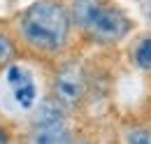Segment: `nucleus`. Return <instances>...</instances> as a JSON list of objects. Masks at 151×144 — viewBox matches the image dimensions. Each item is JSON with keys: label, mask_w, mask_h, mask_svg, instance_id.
<instances>
[{"label": "nucleus", "mask_w": 151, "mask_h": 144, "mask_svg": "<svg viewBox=\"0 0 151 144\" xmlns=\"http://www.w3.org/2000/svg\"><path fill=\"white\" fill-rule=\"evenodd\" d=\"M23 58L56 65L70 54L77 37L68 0H35L12 19Z\"/></svg>", "instance_id": "1"}, {"label": "nucleus", "mask_w": 151, "mask_h": 144, "mask_svg": "<svg viewBox=\"0 0 151 144\" xmlns=\"http://www.w3.org/2000/svg\"><path fill=\"white\" fill-rule=\"evenodd\" d=\"M77 37L95 47H116L135 33L132 17L114 0H68Z\"/></svg>", "instance_id": "2"}, {"label": "nucleus", "mask_w": 151, "mask_h": 144, "mask_svg": "<svg viewBox=\"0 0 151 144\" xmlns=\"http://www.w3.org/2000/svg\"><path fill=\"white\" fill-rule=\"evenodd\" d=\"M42 98L40 77L26 58L0 68V109L5 114L30 119Z\"/></svg>", "instance_id": "3"}, {"label": "nucleus", "mask_w": 151, "mask_h": 144, "mask_svg": "<svg viewBox=\"0 0 151 144\" xmlns=\"http://www.w3.org/2000/svg\"><path fill=\"white\" fill-rule=\"evenodd\" d=\"M88 72L86 68L77 60V58H63L54 65L51 72V84H49V93L56 98L60 105L70 109H77L84 105L86 95H88Z\"/></svg>", "instance_id": "4"}, {"label": "nucleus", "mask_w": 151, "mask_h": 144, "mask_svg": "<svg viewBox=\"0 0 151 144\" xmlns=\"http://www.w3.org/2000/svg\"><path fill=\"white\" fill-rule=\"evenodd\" d=\"M68 114L70 109L65 105H60L51 93H47L40 100L37 109L30 116V128L33 126H54V123H68Z\"/></svg>", "instance_id": "5"}, {"label": "nucleus", "mask_w": 151, "mask_h": 144, "mask_svg": "<svg viewBox=\"0 0 151 144\" xmlns=\"http://www.w3.org/2000/svg\"><path fill=\"white\" fill-rule=\"evenodd\" d=\"M72 130L68 123H54V126H33L28 144H70Z\"/></svg>", "instance_id": "6"}, {"label": "nucleus", "mask_w": 151, "mask_h": 144, "mask_svg": "<svg viewBox=\"0 0 151 144\" xmlns=\"http://www.w3.org/2000/svg\"><path fill=\"white\" fill-rule=\"evenodd\" d=\"M128 56H130V63L137 70L151 77V33L135 37V42L128 49Z\"/></svg>", "instance_id": "7"}, {"label": "nucleus", "mask_w": 151, "mask_h": 144, "mask_svg": "<svg viewBox=\"0 0 151 144\" xmlns=\"http://www.w3.org/2000/svg\"><path fill=\"white\" fill-rule=\"evenodd\" d=\"M19 58H23V51H21V44L12 26H0V68L14 63Z\"/></svg>", "instance_id": "8"}, {"label": "nucleus", "mask_w": 151, "mask_h": 144, "mask_svg": "<svg viewBox=\"0 0 151 144\" xmlns=\"http://www.w3.org/2000/svg\"><path fill=\"white\" fill-rule=\"evenodd\" d=\"M126 144H151V128L137 126L126 132Z\"/></svg>", "instance_id": "9"}, {"label": "nucleus", "mask_w": 151, "mask_h": 144, "mask_svg": "<svg viewBox=\"0 0 151 144\" xmlns=\"http://www.w3.org/2000/svg\"><path fill=\"white\" fill-rule=\"evenodd\" d=\"M0 144H12V130L2 119H0Z\"/></svg>", "instance_id": "10"}, {"label": "nucleus", "mask_w": 151, "mask_h": 144, "mask_svg": "<svg viewBox=\"0 0 151 144\" xmlns=\"http://www.w3.org/2000/svg\"><path fill=\"white\" fill-rule=\"evenodd\" d=\"M139 7H142V17H144V21L151 26V0H139Z\"/></svg>", "instance_id": "11"}, {"label": "nucleus", "mask_w": 151, "mask_h": 144, "mask_svg": "<svg viewBox=\"0 0 151 144\" xmlns=\"http://www.w3.org/2000/svg\"><path fill=\"white\" fill-rule=\"evenodd\" d=\"M70 144H93V142H88V140H75V137H72Z\"/></svg>", "instance_id": "12"}]
</instances>
